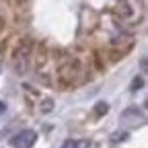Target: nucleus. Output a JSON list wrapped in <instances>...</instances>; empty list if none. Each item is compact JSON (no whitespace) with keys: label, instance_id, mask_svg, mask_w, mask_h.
<instances>
[{"label":"nucleus","instance_id":"obj_1","mask_svg":"<svg viewBox=\"0 0 148 148\" xmlns=\"http://www.w3.org/2000/svg\"><path fill=\"white\" fill-rule=\"evenodd\" d=\"M144 123H146V115L138 107H127L121 113V125L125 127H142Z\"/></svg>","mask_w":148,"mask_h":148},{"label":"nucleus","instance_id":"obj_2","mask_svg":"<svg viewBox=\"0 0 148 148\" xmlns=\"http://www.w3.org/2000/svg\"><path fill=\"white\" fill-rule=\"evenodd\" d=\"M37 140V132L35 130H23L10 138V146L12 148H31Z\"/></svg>","mask_w":148,"mask_h":148},{"label":"nucleus","instance_id":"obj_3","mask_svg":"<svg viewBox=\"0 0 148 148\" xmlns=\"http://www.w3.org/2000/svg\"><path fill=\"white\" fill-rule=\"evenodd\" d=\"M62 148H90V140H66Z\"/></svg>","mask_w":148,"mask_h":148},{"label":"nucleus","instance_id":"obj_4","mask_svg":"<svg viewBox=\"0 0 148 148\" xmlns=\"http://www.w3.org/2000/svg\"><path fill=\"white\" fill-rule=\"evenodd\" d=\"M107 111H109V103H107V101H99V103L95 105V115H97V117L107 115Z\"/></svg>","mask_w":148,"mask_h":148},{"label":"nucleus","instance_id":"obj_5","mask_svg":"<svg viewBox=\"0 0 148 148\" xmlns=\"http://www.w3.org/2000/svg\"><path fill=\"white\" fill-rule=\"evenodd\" d=\"M142 86H144V78H142V76H136V78L132 80V84H130V90H132V92H138Z\"/></svg>","mask_w":148,"mask_h":148},{"label":"nucleus","instance_id":"obj_6","mask_svg":"<svg viewBox=\"0 0 148 148\" xmlns=\"http://www.w3.org/2000/svg\"><path fill=\"white\" fill-rule=\"evenodd\" d=\"M109 140L111 142H123V140H127V132H125V130H121V132H113Z\"/></svg>","mask_w":148,"mask_h":148},{"label":"nucleus","instance_id":"obj_7","mask_svg":"<svg viewBox=\"0 0 148 148\" xmlns=\"http://www.w3.org/2000/svg\"><path fill=\"white\" fill-rule=\"evenodd\" d=\"M51 105H53V101H51V99H45V101H43V105H41V111H43V113H49V111L53 109Z\"/></svg>","mask_w":148,"mask_h":148},{"label":"nucleus","instance_id":"obj_8","mask_svg":"<svg viewBox=\"0 0 148 148\" xmlns=\"http://www.w3.org/2000/svg\"><path fill=\"white\" fill-rule=\"evenodd\" d=\"M146 66H148V62H146V56H142V60H140V68H142V72H146Z\"/></svg>","mask_w":148,"mask_h":148},{"label":"nucleus","instance_id":"obj_9","mask_svg":"<svg viewBox=\"0 0 148 148\" xmlns=\"http://www.w3.org/2000/svg\"><path fill=\"white\" fill-rule=\"evenodd\" d=\"M4 111H6V105H4L2 101H0V113H4Z\"/></svg>","mask_w":148,"mask_h":148},{"label":"nucleus","instance_id":"obj_10","mask_svg":"<svg viewBox=\"0 0 148 148\" xmlns=\"http://www.w3.org/2000/svg\"><path fill=\"white\" fill-rule=\"evenodd\" d=\"M0 138H2V134H0Z\"/></svg>","mask_w":148,"mask_h":148}]
</instances>
